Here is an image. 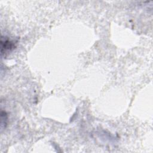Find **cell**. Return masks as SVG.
Here are the masks:
<instances>
[{
    "label": "cell",
    "mask_w": 153,
    "mask_h": 153,
    "mask_svg": "<svg viewBox=\"0 0 153 153\" xmlns=\"http://www.w3.org/2000/svg\"><path fill=\"white\" fill-rule=\"evenodd\" d=\"M14 45L13 42L9 40H4V41L2 40H1V51H3L4 49L5 51L9 50L11 48H13Z\"/></svg>",
    "instance_id": "obj_1"
}]
</instances>
